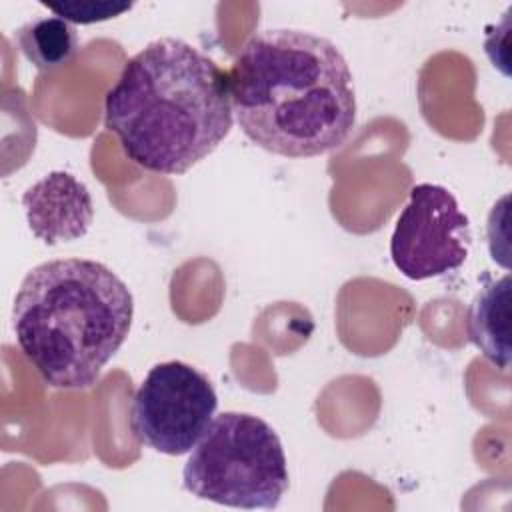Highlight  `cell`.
<instances>
[{"label": "cell", "mask_w": 512, "mask_h": 512, "mask_svg": "<svg viewBox=\"0 0 512 512\" xmlns=\"http://www.w3.org/2000/svg\"><path fill=\"white\" fill-rule=\"evenodd\" d=\"M234 124L230 80L180 38L136 52L104 98V126L136 166L184 174L212 154Z\"/></svg>", "instance_id": "2"}, {"label": "cell", "mask_w": 512, "mask_h": 512, "mask_svg": "<svg viewBox=\"0 0 512 512\" xmlns=\"http://www.w3.org/2000/svg\"><path fill=\"white\" fill-rule=\"evenodd\" d=\"M20 52L38 70H52L68 64L78 52L74 24L58 16L34 18L16 32Z\"/></svg>", "instance_id": "9"}, {"label": "cell", "mask_w": 512, "mask_h": 512, "mask_svg": "<svg viewBox=\"0 0 512 512\" xmlns=\"http://www.w3.org/2000/svg\"><path fill=\"white\" fill-rule=\"evenodd\" d=\"M288 482L276 430L248 412L214 416L182 470V484L192 496L246 510L276 508Z\"/></svg>", "instance_id": "4"}, {"label": "cell", "mask_w": 512, "mask_h": 512, "mask_svg": "<svg viewBox=\"0 0 512 512\" xmlns=\"http://www.w3.org/2000/svg\"><path fill=\"white\" fill-rule=\"evenodd\" d=\"M40 4L70 24L104 22L132 10L134 6L132 2H112V0H62V2L42 0Z\"/></svg>", "instance_id": "10"}, {"label": "cell", "mask_w": 512, "mask_h": 512, "mask_svg": "<svg viewBox=\"0 0 512 512\" xmlns=\"http://www.w3.org/2000/svg\"><path fill=\"white\" fill-rule=\"evenodd\" d=\"M468 340L500 370L510 368V276L484 278L466 312Z\"/></svg>", "instance_id": "8"}, {"label": "cell", "mask_w": 512, "mask_h": 512, "mask_svg": "<svg viewBox=\"0 0 512 512\" xmlns=\"http://www.w3.org/2000/svg\"><path fill=\"white\" fill-rule=\"evenodd\" d=\"M22 206L32 234L48 246L82 238L94 220L86 184L62 170L32 184L22 196Z\"/></svg>", "instance_id": "7"}, {"label": "cell", "mask_w": 512, "mask_h": 512, "mask_svg": "<svg viewBox=\"0 0 512 512\" xmlns=\"http://www.w3.org/2000/svg\"><path fill=\"white\" fill-rule=\"evenodd\" d=\"M134 298L106 264L58 258L34 266L14 296L18 348L46 384L84 390L128 338Z\"/></svg>", "instance_id": "3"}, {"label": "cell", "mask_w": 512, "mask_h": 512, "mask_svg": "<svg viewBox=\"0 0 512 512\" xmlns=\"http://www.w3.org/2000/svg\"><path fill=\"white\" fill-rule=\"evenodd\" d=\"M470 220L454 194L438 184L412 186L408 204L400 212L390 256L396 270L410 280H428L460 268L470 250Z\"/></svg>", "instance_id": "6"}, {"label": "cell", "mask_w": 512, "mask_h": 512, "mask_svg": "<svg viewBox=\"0 0 512 512\" xmlns=\"http://www.w3.org/2000/svg\"><path fill=\"white\" fill-rule=\"evenodd\" d=\"M218 408L210 378L198 368L168 360L150 368L132 402V432L144 446L166 454H188L208 430Z\"/></svg>", "instance_id": "5"}, {"label": "cell", "mask_w": 512, "mask_h": 512, "mask_svg": "<svg viewBox=\"0 0 512 512\" xmlns=\"http://www.w3.org/2000/svg\"><path fill=\"white\" fill-rule=\"evenodd\" d=\"M234 118L266 152L312 158L340 148L356 126V92L340 48L294 28L254 32L230 70Z\"/></svg>", "instance_id": "1"}]
</instances>
